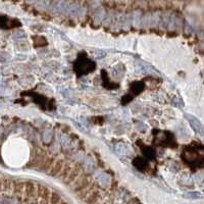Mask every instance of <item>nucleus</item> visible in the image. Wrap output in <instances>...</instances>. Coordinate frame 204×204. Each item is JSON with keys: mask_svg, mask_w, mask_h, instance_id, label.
<instances>
[{"mask_svg": "<svg viewBox=\"0 0 204 204\" xmlns=\"http://www.w3.org/2000/svg\"><path fill=\"white\" fill-rule=\"evenodd\" d=\"M93 177H92L90 174H88L87 172H83L82 174H81L77 180L75 181L74 183L72 184L71 186V189L72 192H75V193H79L82 190L86 189V188L89 186V185L93 182Z\"/></svg>", "mask_w": 204, "mask_h": 204, "instance_id": "obj_1", "label": "nucleus"}, {"mask_svg": "<svg viewBox=\"0 0 204 204\" xmlns=\"http://www.w3.org/2000/svg\"><path fill=\"white\" fill-rule=\"evenodd\" d=\"M84 171H85V169H84V167H83L82 163H81V162H75L74 164H72V171L70 172V175H68L67 180L64 181V184L67 185V186L71 187L72 184L75 182V181L77 180V178H78V177L82 174Z\"/></svg>", "mask_w": 204, "mask_h": 204, "instance_id": "obj_2", "label": "nucleus"}, {"mask_svg": "<svg viewBox=\"0 0 204 204\" xmlns=\"http://www.w3.org/2000/svg\"><path fill=\"white\" fill-rule=\"evenodd\" d=\"M63 164H64V160H63L62 158H57V159H55V161H54V162H53V164H52L51 168L49 169L48 175H49L50 177H52V178H56V177L58 176V174L60 172L61 168H62Z\"/></svg>", "mask_w": 204, "mask_h": 204, "instance_id": "obj_3", "label": "nucleus"}, {"mask_svg": "<svg viewBox=\"0 0 204 204\" xmlns=\"http://www.w3.org/2000/svg\"><path fill=\"white\" fill-rule=\"evenodd\" d=\"M99 186L97 185V183H96V181H93L89 186H88L86 189H84L82 190L81 192H79V193H77L76 196H77V198H78L79 200H82V201H84L85 199L87 198V196L89 195L91 192H93L95 189H97Z\"/></svg>", "mask_w": 204, "mask_h": 204, "instance_id": "obj_4", "label": "nucleus"}, {"mask_svg": "<svg viewBox=\"0 0 204 204\" xmlns=\"http://www.w3.org/2000/svg\"><path fill=\"white\" fill-rule=\"evenodd\" d=\"M24 188H25V182L24 181H13L12 185V193L17 196V198L20 199V201H22V193H24Z\"/></svg>", "mask_w": 204, "mask_h": 204, "instance_id": "obj_5", "label": "nucleus"}, {"mask_svg": "<svg viewBox=\"0 0 204 204\" xmlns=\"http://www.w3.org/2000/svg\"><path fill=\"white\" fill-rule=\"evenodd\" d=\"M72 162H70V161H64L63 167H62V168H61L60 172L58 174V176L56 177V178L58 180H60L61 182L64 183V181L67 180L68 175H70V172L72 171Z\"/></svg>", "mask_w": 204, "mask_h": 204, "instance_id": "obj_6", "label": "nucleus"}, {"mask_svg": "<svg viewBox=\"0 0 204 204\" xmlns=\"http://www.w3.org/2000/svg\"><path fill=\"white\" fill-rule=\"evenodd\" d=\"M102 197H103L102 192H101V190H100V188L98 187L97 189H95L93 192H91V193L87 196V198L84 200V203L85 204H91L95 201H97L98 199L102 198Z\"/></svg>", "mask_w": 204, "mask_h": 204, "instance_id": "obj_7", "label": "nucleus"}, {"mask_svg": "<svg viewBox=\"0 0 204 204\" xmlns=\"http://www.w3.org/2000/svg\"><path fill=\"white\" fill-rule=\"evenodd\" d=\"M54 161H55V158H53V156L45 157L44 160H43V162H42L41 165H40V169H41L42 172H48L49 169L51 168L52 164H53Z\"/></svg>", "mask_w": 204, "mask_h": 204, "instance_id": "obj_8", "label": "nucleus"}, {"mask_svg": "<svg viewBox=\"0 0 204 204\" xmlns=\"http://www.w3.org/2000/svg\"><path fill=\"white\" fill-rule=\"evenodd\" d=\"M62 200V197L55 191H51L49 197V204H59L60 201Z\"/></svg>", "mask_w": 204, "mask_h": 204, "instance_id": "obj_9", "label": "nucleus"}, {"mask_svg": "<svg viewBox=\"0 0 204 204\" xmlns=\"http://www.w3.org/2000/svg\"><path fill=\"white\" fill-rule=\"evenodd\" d=\"M12 185L13 181L10 179H5L2 182V189L5 192H12Z\"/></svg>", "mask_w": 204, "mask_h": 204, "instance_id": "obj_10", "label": "nucleus"}, {"mask_svg": "<svg viewBox=\"0 0 204 204\" xmlns=\"http://www.w3.org/2000/svg\"><path fill=\"white\" fill-rule=\"evenodd\" d=\"M104 201V198H100V199H98L97 201H95V202H93V203H91V204H102V202Z\"/></svg>", "mask_w": 204, "mask_h": 204, "instance_id": "obj_11", "label": "nucleus"}, {"mask_svg": "<svg viewBox=\"0 0 204 204\" xmlns=\"http://www.w3.org/2000/svg\"><path fill=\"white\" fill-rule=\"evenodd\" d=\"M59 204H70V203H68V202L67 201V200H63V199H62V200H61V201H60Z\"/></svg>", "mask_w": 204, "mask_h": 204, "instance_id": "obj_12", "label": "nucleus"}, {"mask_svg": "<svg viewBox=\"0 0 204 204\" xmlns=\"http://www.w3.org/2000/svg\"><path fill=\"white\" fill-rule=\"evenodd\" d=\"M138 1V0H131V2H132V4H134V3H136Z\"/></svg>", "mask_w": 204, "mask_h": 204, "instance_id": "obj_13", "label": "nucleus"}, {"mask_svg": "<svg viewBox=\"0 0 204 204\" xmlns=\"http://www.w3.org/2000/svg\"><path fill=\"white\" fill-rule=\"evenodd\" d=\"M102 204H108V202H106V201H103Z\"/></svg>", "mask_w": 204, "mask_h": 204, "instance_id": "obj_14", "label": "nucleus"}, {"mask_svg": "<svg viewBox=\"0 0 204 204\" xmlns=\"http://www.w3.org/2000/svg\"><path fill=\"white\" fill-rule=\"evenodd\" d=\"M151 1H156V0H151Z\"/></svg>", "mask_w": 204, "mask_h": 204, "instance_id": "obj_15", "label": "nucleus"}, {"mask_svg": "<svg viewBox=\"0 0 204 204\" xmlns=\"http://www.w3.org/2000/svg\"><path fill=\"white\" fill-rule=\"evenodd\" d=\"M162 1H167V0H162Z\"/></svg>", "mask_w": 204, "mask_h": 204, "instance_id": "obj_16", "label": "nucleus"}, {"mask_svg": "<svg viewBox=\"0 0 204 204\" xmlns=\"http://www.w3.org/2000/svg\"><path fill=\"white\" fill-rule=\"evenodd\" d=\"M172 1H175V0H172Z\"/></svg>", "mask_w": 204, "mask_h": 204, "instance_id": "obj_17", "label": "nucleus"}]
</instances>
